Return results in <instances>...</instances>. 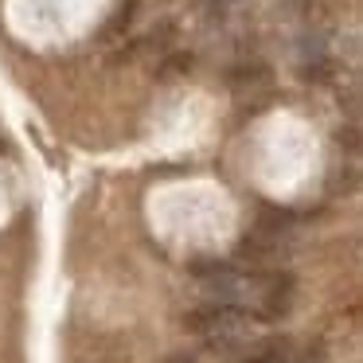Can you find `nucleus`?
Instances as JSON below:
<instances>
[{
	"label": "nucleus",
	"mask_w": 363,
	"mask_h": 363,
	"mask_svg": "<svg viewBox=\"0 0 363 363\" xmlns=\"http://www.w3.org/2000/svg\"><path fill=\"white\" fill-rule=\"evenodd\" d=\"M246 308L238 301H203L196 305L191 313H184V328L199 332L207 340H219V336H238V328L246 324Z\"/></svg>",
	"instance_id": "nucleus-1"
},
{
	"label": "nucleus",
	"mask_w": 363,
	"mask_h": 363,
	"mask_svg": "<svg viewBox=\"0 0 363 363\" xmlns=\"http://www.w3.org/2000/svg\"><path fill=\"white\" fill-rule=\"evenodd\" d=\"M246 289L258 293V320H281L285 313L293 308V274H281V269H266V274H254Z\"/></svg>",
	"instance_id": "nucleus-2"
},
{
	"label": "nucleus",
	"mask_w": 363,
	"mask_h": 363,
	"mask_svg": "<svg viewBox=\"0 0 363 363\" xmlns=\"http://www.w3.org/2000/svg\"><path fill=\"white\" fill-rule=\"evenodd\" d=\"M188 274L196 277L199 285H203L211 301H238V297L246 293V285H250L235 266H227V262H215V258H196V262L188 266Z\"/></svg>",
	"instance_id": "nucleus-3"
},
{
	"label": "nucleus",
	"mask_w": 363,
	"mask_h": 363,
	"mask_svg": "<svg viewBox=\"0 0 363 363\" xmlns=\"http://www.w3.org/2000/svg\"><path fill=\"white\" fill-rule=\"evenodd\" d=\"M191 63H196V59H191V51H172V55L157 67V79H164V82L168 79H180V74L191 71Z\"/></svg>",
	"instance_id": "nucleus-4"
},
{
	"label": "nucleus",
	"mask_w": 363,
	"mask_h": 363,
	"mask_svg": "<svg viewBox=\"0 0 363 363\" xmlns=\"http://www.w3.org/2000/svg\"><path fill=\"white\" fill-rule=\"evenodd\" d=\"M133 20H137V0H125V4H121V9L110 16V24L102 28V40H113V35H121L129 24H133Z\"/></svg>",
	"instance_id": "nucleus-5"
},
{
	"label": "nucleus",
	"mask_w": 363,
	"mask_h": 363,
	"mask_svg": "<svg viewBox=\"0 0 363 363\" xmlns=\"http://www.w3.org/2000/svg\"><path fill=\"white\" fill-rule=\"evenodd\" d=\"M230 82L235 86H258V82H269V67L266 63H246L230 71Z\"/></svg>",
	"instance_id": "nucleus-6"
},
{
	"label": "nucleus",
	"mask_w": 363,
	"mask_h": 363,
	"mask_svg": "<svg viewBox=\"0 0 363 363\" xmlns=\"http://www.w3.org/2000/svg\"><path fill=\"white\" fill-rule=\"evenodd\" d=\"M164 363H196V355H168Z\"/></svg>",
	"instance_id": "nucleus-7"
}]
</instances>
